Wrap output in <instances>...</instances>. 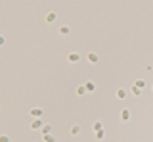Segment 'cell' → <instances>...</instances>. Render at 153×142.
<instances>
[{"mask_svg":"<svg viewBox=\"0 0 153 142\" xmlns=\"http://www.w3.org/2000/svg\"><path fill=\"white\" fill-rule=\"evenodd\" d=\"M115 96H117L119 100H124V98H126V90H124V88H117Z\"/></svg>","mask_w":153,"mask_h":142,"instance_id":"8","label":"cell"},{"mask_svg":"<svg viewBox=\"0 0 153 142\" xmlns=\"http://www.w3.org/2000/svg\"><path fill=\"white\" fill-rule=\"evenodd\" d=\"M40 131H42V136H46V135H52V125H44L42 129H40Z\"/></svg>","mask_w":153,"mask_h":142,"instance_id":"10","label":"cell"},{"mask_svg":"<svg viewBox=\"0 0 153 142\" xmlns=\"http://www.w3.org/2000/svg\"><path fill=\"white\" fill-rule=\"evenodd\" d=\"M102 129H103V125H102V121H96V123H94V125H92V131H94V133H98V131H102Z\"/></svg>","mask_w":153,"mask_h":142,"instance_id":"12","label":"cell"},{"mask_svg":"<svg viewBox=\"0 0 153 142\" xmlns=\"http://www.w3.org/2000/svg\"><path fill=\"white\" fill-rule=\"evenodd\" d=\"M75 92H76V94H79V96H84V94H86L88 90H86V87H84V84H79V87H76V90H75Z\"/></svg>","mask_w":153,"mask_h":142,"instance_id":"9","label":"cell"},{"mask_svg":"<svg viewBox=\"0 0 153 142\" xmlns=\"http://www.w3.org/2000/svg\"><path fill=\"white\" fill-rule=\"evenodd\" d=\"M31 117L33 119H40L42 117V108H33L31 109Z\"/></svg>","mask_w":153,"mask_h":142,"instance_id":"4","label":"cell"},{"mask_svg":"<svg viewBox=\"0 0 153 142\" xmlns=\"http://www.w3.org/2000/svg\"><path fill=\"white\" fill-rule=\"evenodd\" d=\"M56 17H58V15H56V12H48L44 19H46V23H54V21H56Z\"/></svg>","mask_w":153,"mask_h":142,"instance_id":"7","label":"cell"},{"mask_svg":"<svg viewBox=\"0 0 153 142\" xmlns=\"http://www.w3.org/2000/svg\"><path fill=\"white\" fill-rule=\"evenodd\" d=\"M59 35H61V36L71 35V27L69 25H61V27H59Z\"/></svg>","mask_w":153,"mask_h":142,"instance_id":"5","label":"cell"},{"mask_svg":"<svg viewBox=\"0 0 153 142\" xmlns=\"http://www.w3.org/2000/svg\"><path fill=\"white\" fill-rule=\"evenodd\" d=\"M130 117H132L130 109H123V111H121V121H123V123H126V121H130Z\"/></svg>","mask_w":153,"mask_h":142,"instance_id":"3","label":"cell"},{"mask_svg":"<svg viewBox=\"0 0 153 142\" xmlns=\"http://www.w3.org/2000/svg\"><path fill=\"white\" fill-rule=\"evenodd\" d=\"M151 92H153V84H151Z\"/></svg>","mask_w":153,"mask_h":142,"instance_id":"19","label":"cell"},{"mask_svg":"<svg viewBox=\"0 0 153 142\" xmlns=\"http://www.w3.org/2000/svg\"><path fill=\"white\" fill-rule=\"evenodd\" d=\"M86 60H88L90 63H98V62H100V56L96 54V52H88V54H86Z\"/></svg>","mask_w":153,"mask_h":142,"instance_id":"2","label":"cell"},{"mask_svg":"<svg viewBox=\"0 0 153 142\" xmlns=\"http://www.w3.org/2000/svg\"><path fill=\"white\" fill-rule=\"evenodd\" d=\"M96 138L103 140V138H105V131H103V129H102V131H98V133H96Z\"/></svg>","mask_w":153,"mask_h":142,"instance_id":"16","label":"cell"},{"mask_svg":"<svg viewBox=\"0 0 153 142\" xmlns=\"http://www.w3.org/2000/svg\"><path fill=\"white\" fill-rule=\"evenodd\" d=\"M79 133H80V125H73V127H71V135L76 136Z\"/></svg>","mask_w":153,"mask_h":142,"instance_id":"14","label":"cell"},{"mask_svg":"<svg viewBox=\"0 0 153 142\" xmlns=\"http://www.w3.org/2000/svg\"><path fill=\"white\" fill-rule=\"evenodd\" d=\"M84 87H86L88 92H94V90H96V83H92V81H86V83H84Z\"/></svg>","mask_w":153,"mask_h":142,"instance_id":"11","label":"cell"},{"mask_svg":"<svg viewBox=\"0 0 153 142\" xmlns=\"http://www.w3.org/2000/svg\"><path fill=\"white\" fill-rule=\"evenodd\" d=\"M44 142H56V136L54 135H46L44 136Z\"/></svg>","mask_w":153,"mask_h":142,"instance_id":"17","label":"cell"},{"mask_svg":"<svg viewBox=\"0 0 153 142\" xmlns=\"http://www.w3.org/2000/svg\"><path fill=\"white\" fill-rule=\"evenodd\" d=\"M42 127H44L42 119H33L31 121V129H42Z\"/></svg>","mask_w":153,"mask_h":142,"instance_id":"6","label":"cell"},{"mask_svg":"<svg viewBox=\"0 0 153 142\" xmlns=\"http://www.w3.org/2000/svg\"><path fill=\"white\" fill-rule=\"evenodd\" d=\"M67 62L69 63H79L80 62V54L79 52H69V54H67Z\"/></svg>","mask_w":153,"mask_h":142,"instance_id":"1","label":"cell"},{"mask_svg":"<svg viewBox=\"0 0 153 142\" xmlns=\"http://www.w3.org/2000/svg\"><path fill=\"white\" fill-rule=\"evenodd\" d=\"M0 142H10V136H8V135H2V136H0Z\"/></svg>","mask_w":153,"mask_h":142,"instance_id":"18","label":"cell"},{"mask_svg":"<svg viewBox=\"0 0 153 142\" xmlns=\"http://www.w3.org/2000/svg\"><path fill=\"white\" fill-rule=\"evenodd\" d=\"M134 84H136L138 88H142V90H144V87H146V81H144V79H138V81H134Z\"/></svg>","mask_w":153,"mask_h":142,"instance_id":"15","label":"cell"},{"mask_svg":"<svg viewBox=\"0 0 153 142\" xmlns=\"http://www.w3.org/2000/svg\"><path fill=\"white\" fill-rule=\"evenodd\" d=\"M130 90H132V94H134V96H142V88H138L136 84H132Z\"/></svg>","mask_w":153,"mask_h":142,"instance_id":"13","label":"cell"}]
</instances>
